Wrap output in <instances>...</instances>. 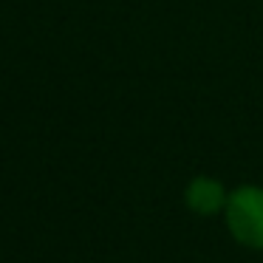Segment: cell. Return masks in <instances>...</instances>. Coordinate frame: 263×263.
I'll return each mask as SVG.
<instances>
[{
  "label": "cell",
  "instance_id": "1",
  "mask_svg": "<svg viewBox=\"0 0 263 263\" xmlns=\"http://www.w3.org/2000/svg\"><path fill=\"white\" fill-rule=\"evenodd\" d=\"M223 227L238 246L249 252H263V187L238 184L229 190L223 206Z\"/></svg>",
  "mask_w": 263,
  "mask_h": 263
},
{
  "label": "cell",
  "instance_id": "2",
  "mask_svg": "<svg viewBox=\"0 0 263 263\" xmlns=\"http://www.w3.org/2000/svg\"><path fill=\"white\" fill-rule=\"evenodd\" d=\"M229 190L221 178L215 176H193L184 187V204H187L190 212L201 218H212V215H223V206H227Z\"/></svg>",
  "mask_w": 263,
  "mask_h": 263
}]
</instances>
